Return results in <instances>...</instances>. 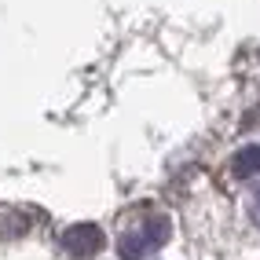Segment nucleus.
Here are the masks:
<instances>
[{"instance_id":"1","label":"nucleus","mask_w":260,"mask_h":260,"mask_svg":"<svg viewBox=\"0 0 260 260\" xmlns=\"http://www.w3.org/2000/svg\"><path fill=\"white\" fill-rule=\"evenodd\" d=\"M165 238H169V216L165 213H140L132 223H125L117 235V253L121 260H143L150 256L154 249H161L165 246Z\"/></svg>"},{"instance_id":"3","label":"nucleus","mask_w":260,"mask_h":260,"mask_svg":"<svg viewBox=\"0 0 260 260\" xmlns=\"http://www.w3.org/2000/svg\"><path fill=\"white\" fill-rule=\"evenodd\" d=\"M235 169L242 172V176H256V172H260V147H246V150L238 154Z\"/></svg>"},{"instance_id":"2","label":"nucleus","mask_w":260,"mask_h":260,"mask_svg":"<svg viewBox=\"0 0 260 260\" xmlns=\"http://www.w3.org/2000/svg\"><path fill=\"white\" fill-rule=\"evenodd\" d=\"M62 246L74 256H92V253L103 249V231L95 228V223H77V228H70L62 235Z\"/></svg>"},{"instance_id":"4","label":"nucleus","mask_w":260,"mask_h":260,"mask_svg":"<svg viewBox=\"0 0 260 260\" xmlns=\"http://www.w3.org/2000/svg\"><path fill=\"white\" fill-rule=\"evenodd\" d=\"M249 213H253V220L260 223V183L253 187V198H249Z\"/></svg>"}]
</instances>
